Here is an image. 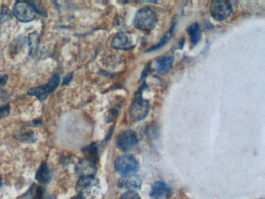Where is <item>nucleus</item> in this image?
Instances as JSON below:
<instances>
[{"mask_svg":"<svg viewBox=\"0 0 265 199\" xmlns=\"http://www.w3.org/2000/svg\"><path fill=\"white\" fill-rule=\"evenodd\" d=\"M17 139L23 143H33L37 140L35 133L33 131L22 129L19 131L17 135Z\"/></svg>","mask_w":265,"mask_h":199,"instance_id":"obj_15","label":"nucleus"},{"mask_svg":"<svg viewBox=\"0 0 265 199\" xmlns=\"http://www.w3.org/2000/svg\"><path fill=\"white\" fill-rule=\"evenodd\" d=\"M140 164L137 160L131 155L119 156L114 162V169L121 175L135 174L139 170Z\"/></svg>","mask_w":265,"mask_h":199,"instance_id":"obj_3","label":"nucleus"},{"mask_svg":"<svg viewBox=\"0 0 265 199\" xmlns=\"http://www.w3.org/2000/svg\"><path fill=\"white\" fill-rule=\"evenodd\" d=\"M59 82H60V78L59 75H54L46 85L31 88L27 91V94L37 97L40 101H44L49 94H52L57 88Z\"/></svg>","mask_w":265,"mask_h":199,"instance_id":"obj_5","label":"nucleus"},{"mask_svg":"<svg viewBox=\"0 0 265 199\" xmlns=\"http://www.w3.org/2000/svg\"><path fill=\"white\" fill-rule=\"evenodd\" d=\"M10 114V106L5 105L0 107V119L7 117Z\"/></svg>","mask_w":265,"mask_h":199,"instance_id":"obj_21","label":"nucleus"},{"mask_svg":"<svg viewBox=\"0 0 265 199\" xmlns=\"http://www.w3.org/2000/svg\"><path fill=\"white\" fill-rule=\"evenodd\" d=\"M149 110H150L149 103L143 100L141 96L136 95V100L130 110L132 118L135 120H142L147 115Z\"/></svg>","mask_w":265,"mask_h":199,"instance_id":"obj_8","label":"nucleus"},{"mask_svg":"<svg viewBox=\"0 0 265 199\" xmlns=\"http://www.w3.org/2000/svg\"><path fill=\"white\" fill-rule=\"evenodd\" d=\"M0 185H1V178H0Z\"/></svg>","mask_w":265,"mask_h":199,"instance_id":"obj_24","label":"nucleus"},{"mask_svg":"<svg viewBox=\"0 0 265 199\" xmlns=\"http://www.w3.org/2000/svg\"><path fill=\"white\" fill-rule=\"evenodd\" d=\"M36 179L42 184H47L51 179V173L46 163L40 164L36 174Z\"/></svg>","mask_w":265,"mask_h":199,"instance_id":"obj_14","label":"nucleus"},{"mask_svg":"<svg viewBox=\"0 0 265 199\" xmlns=\"http://www.w3.org/2000/svg\"><path fill=\"white\" fill-rule=\"evenodd\" d=\"M71 199H82V198H81L80 197H79V196H78V197H72V198H71Z\"/></svg>","mask_w":265,"mask_h":199,"instance_id":"obj_23","label":"nucleus"},{"mask_svg":"<svg viewBox=\"0 0 265 199\" xmlns=\"http://www.w3.org/2000/svg\"><path fill=\"white\" fill-rule=\"evenodd\" d=\"M142 183L143 181L140 176L136 174H130L122 176L118 181V186L121 189L135 191L140 189Z\"/></svg>","mask_w":265,"mask_h":199,"instance_id":"obj_9","label":"nucleus"},{"mask_svg":"<svg viewBox=\"0 0 265 199\" xmlns=\"http://www.w3.org/2000/svg\"><path fill=\"white\" fill-rule=\"evenodd\" d=\"M137 137L132 130H124L118 134L115 144L119 150L128 152L137 145Z\"/></svg>","mask_w":265,"mask_h":199,"instance_id":"obj_6","label":"nucleus"},{"mask_svg":"<svg viewBox=\"0 0 265 199\" xmlns=\"http://www.w3.org/2000/svg\"><path fill=\"white\" fill-rule=\"evenodd\" d=\"M101 190L99 181L94 177L80 178L76 184L78 196L82 199H94Z\"/></svg>","mask_w":265,"mask_h":199,"instance_id":"obj_2","label":"nucleus"},{"mask_svg":"<svg viewBox=\"0 0 265 199\" xmlns=\"http://www.w3.org/2000/svg\"><path fill=\"white\" fill-rule=\"evenodd\" d=\"M111 46L120 50H129L135 46L132 37L127 33H119L113 38Z\"/></svg>","mask_w":265,"mask_h":199,"instance_id":"obj_11","label":"nucleus"},{"mask_svg":"<svg viewBox=\"0 0 265 199\" xmlns=\"http://www.w3.org/2000/svg\"><path fill=\"white\" fill-rule=\"evenodd\" d=\"M210 13L215 20H224L231 14V4L227 1H214L210 6Z\"/></svg>","mask_w":265,"mask_h":199,"instance_id":"obj_7","label":"nucleus"},{"mask_svg":"<svg viewBox=\"0 0 265 199\" xmlns=\"http://www.w3.org/2000/svg\"><path fill=\"white\" fill-rule=\"evenodd\" d=\"M173 63V55H164L155 61V68L158 73H165L171 69Z\"/></svg>","mask_w":265,"mask_h":199,"instance_id":"obj_13","label":"nucleus"},{"mask_svg":"<svg viewBox=\"0 0 265 199\" xmlns=\"http://www.w3.org/2000/svg\"><path fill=\"white\" fill-rule=\"evenodd\" d=\"M75 171L80 178L94 177L97 172L96 164L87 159H83L76 164Z\"/></svg>","mask_w":265,"mask_h":199,"instance_id":"obj_10","label":"nucleus"},{"mask_svg":"<svg viewBox=\"0 0 265 199\" xmlns=\"http://www.w3.org/2000/svg\"><path fill=\"white\" fill-rule=\"evenodd\" d=\"M7 75H2V76H0V85H4V84L7 83Z\"/></svg>","mask_w":265,"mask_h":199,"instance_id":"obj_22","label":"nucleus"},{"mask_svg":"<svg viewBox=\"0 0 265 199\" xmlns=\"http://www.w3.org/2000/svg\"><path fill=\"white\" fill-rule=\"evenodd\" d=\"M170 187L163 181H156L152 185L150 196L153 199L166 198L171 194Z\"/></svg>","mask_w":265,"mask_h":199,"instance_id":"obj_12","label":"nucleus"},{"mask_svg":"<svg viewBox=\"0 0 265 199\" xmlns=\"http://www.w3.org/2000/svg\"><path fill=\"white\" fill-rule=\"evenodd\" d=\"M83 152L87 157L86 159L89 160V161H92L95 164V161H97V158H98V148H97L96 145L92 143L83 149Z\"/></svg>","mask_w":265,"mask_h":199,"instance_id":"obj_17","label":"nucleus"},{"mask_svg":"<svg viewBox=\"0 0 265 199\" xmlns=\"http://www.w3.org/2000/svg\"><path fill=\"white\" fill-rule=\"evenodd\" d=\"M157 16L154 10L145 7L138 10L134 18V27L143 31H150L156 27Z\"/></svg>","mask_w":265,"mask_h":199,"instance_id":"obj_1","label":"nucleus"},{"mask_svg":"<svg viewBox=\"0 0 265 199\" xmlns=\"http://www.w3.org/2000/svg\"><path fill=\"white\" fill-rule=\"evenodd\" d=\"M172 33H173V30H169V31L166 33V34H165L164 37L161 39V42H159V43H158L156 46H155L154 47H152L151 49H149L148 52H151V51H154L155 49H158L159 47H162L163 45H165V44L170 39V37H171L172 36Z\"/></svg>","mask_w":265,"mask_h":199,"instance_id":"obj_19","label":"nucleus"},{"mask_svg":"<svg viewBox=\"0 0 265 199\" xmlns=\"http://www.w3.org/2000/svg\"><path fill=\"white\" fill-rule=\"evenodd\" d=\"M49 199H51V198H49Z\"/></svg>","mask_w":265,"mask_h":199,"instance_id":"obj_25","label":"nucleus"},{"mask_svg":"<svg viewBox=\"0 0 265 199\" xmlns=\"http://www.w3.org/2000/svg\"><path fill=\"white\" fill-rule=\"evenodd\" d=\"M37 11L32 4L17 2L13 8V14L20 22L28 23L32 21L37 16Z\"/></svg>","mask_w":265,"mask_h":199,"instance_id":"obj_4","label":"nucleus"},{"mask_svg":"<svg viewBox=\"0 0 265 199\" xmlns=\"http://www.w3.org/2000/svg\"><path fill=\"white\" fill-rule=\"evenodd\" d=\"M187 32H188V35L190 37V42L191 43L195 46L199 42L201 39V29H200L199 25L197 23L192 24V25H190L189 27L187 28Z\"/></svg>","mask_w":265,"mask_h":199,"instance_id":"obj_16","label":"nucleus"},{"mask_svg":"<svg viewBox=\"0 0 265 199\" xmlns=\"http://www.w3.org/2000/svg\"><path fill=\"white\" fill-rule=\"evenodd\" d=\"M120 199H141V197L135 191H128L123 194Z\"/></svg>","mask_w":265,"mask_h":199,"instance_id":"obj_20","label":"nucleus"},{"mask_svg":"<svg viewBox=\"0 0 265 199\" xmlns=\"http://www.w3.org/2000/svg\"><path fill=\"white\" fill-rule=\"evenodd\" d=\"M39 43V36L37 33L34 32L32 34H30L28 37V46L29 51H30V55L35 53L37 51V47H38Z\"/></svg>","mask_w":265,"mask_h":199,"instance_id":"obj_18","label":"nucleus"}]
</instances>
